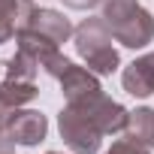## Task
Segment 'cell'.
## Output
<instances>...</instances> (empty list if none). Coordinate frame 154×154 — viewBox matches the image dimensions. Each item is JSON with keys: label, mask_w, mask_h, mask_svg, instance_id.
<instances>
[{"label": "cell", "mask_w": 154, "mask_h": 154, "mask_svg": "<svg viewBox=\"0 0 154 154\" xmlns=\"http://www.w3.org/2000/svg\"><path fill=\"white\" fill-rule=\"evenodd\" d=\"M57 127H60V139L75 151V154H97L103 145V133L75 109V106H63V112L57 115Z\"/></svg>", "instance_id": "3"}, {"label": "cell", "mask_w": 154, "mask_h": 154, "mask_svg": "<svg viewBox=\"0 0 154 154\" xmlns=\"http://www.w3.org/2000/svg\"><path fill=\"white\" fill-rule=\"evenodd\" d=\"M121 82H124V91L133 94V97H151L154 94V51L136 57L133 63L124 66L121 72Z\"/></svg>", "instance_id": "6"}, {"label": "cell", "mask_w": 154, "mask_h": 154, "mask_svg": "<svg viewBox=\"0 0 154 154\" xmlns=\"http://www.w3.org/2000/svg\"><path fill=\"white\" fill-rule=\"evenodd\" d=\"M106 154H148V145H142L136 136L124 133L118 142H112V148H109Z\"/></svg>", "instance_id": "13"}, {"label": "cell", "mask_w": 154, "mask_h": 154, "mask_svg": "<svg viewBox=\"0 0 154 154\" xmlns=\"http://www.w3.org/2000/svg\"><path fill=\"white\" fill-rule=\"evenodd\" d=\"M9 154H12V151H9Z\"/></svg>", "instance_id": "18"}, {"label": "cell", "mask_w": 154, "mask_h": 154, "mask_svg": "<svg viewBox=\"0 0 154 154\" xmlns=\"http://www.w3.org/2000/svg\"><path fill=\"white\" fill-rule=\"evenodd\" d=\"M127 133L136 136L142 145L154 148V109H136V112H130Z\"/></svg>", "instance_id": "10"}, {"label": "cell", "mask_w": 154, "mask_h": 154, "mask_svg": "<svg viewBox=\"0 0 154 154\" xmlns=\"http://www.w3.org/2000/svg\"><path fill=\"white\" fill-rule=\"evenodd\" d=\"M36 94H39L36 85L27 82V79H9V75H6V79L0 82V100H3L9 109H21V106L30 103Z\"/></svg>", "instance_id": "9"}, {"label": "cell", "mask_w": 154, "mask_h": 154, "mask_svg": "<svg viewBox=\"0 0 154 154\" xmlns=\"http://www.w3.org/2000/svg\"><path fill=\"white\" fill-rule=\"evenodd\" d=\"M69 106H75L103 136L127 130V121H130V112H127L121 103L109 100L103 91H100V94H91V97H85V100H75V103H69Z\"/></svg>", "instance_id": "4"}, {"label": "cell", "mask_w": 154, "mask_h": 154, "mask_svg": "<svg viewBox=\"0 0 154 154\" xmlns=\"http://www.w3.org/2000/svg\"><path fill=\"white\" fill-rule=\"evenodd\" d=\"M100 0H63V6H69V9H91Z\"/></svg>", "instance_id": "14"}, {"label": "cell", "mask_w": 154, "mask_h": 154, "mask_svg": "<svg viewBox=\"0 0 154 154\" xmlns=\"http://www.w3.org/2000/svg\"><path fill=\"white\" fill-rule=\"evenodd\" d=\"M0 130H3L12 142L18 145H36L45 139L48 133V121L42 112H33V109H12L3 124H0Z\"/></svg>", "instance_id": "5"}, {"label": "cell", "mask_w": 154, "mask_h": 154, "mask_svg": "<svg viewBox=\"0 0 154 154\" xmlns=\"http://www.w3.org/2000/svg\"><path fill=\"white\" fill-rule=\"evenodd\" d=\"M60 91L66 97V103H75V100H85L91 94H100V82H97V72L88 69V66H75L69 63L66 72L60 75Z\"/></svg>", "instance_id": "7"}, {"label": "cell", "mask_w": 154, "mask_h": 154, "mask_svg": "<svg viewBox=\"0 0 154 154\" xmlns=\"http://www.w3.org/2000/svg\"><path fill=\"white\" fill-rule=\"evenodd\" d=\"M9 151H12V139L0 130V154H9Z\"/></svg>", "instance_id": "15"}, {"label": "cell", "mask_w": 154, "mask_h": 154, "mask_svg": "<svg viewBox=\"0 0 154 154\" xmlns=\"http://www.w3.org/2000/svg\"><path fill=\"white\" fill-rule=\"evenodd\" d=\"M18 18H21V0H0V45L18 33Z\"/></svg>", "instance_id": "11"}, {"label": "cell", "mask_w": 154, "mask_h": 154, "mask_svg": "<svg viewBox=\"0 0 154 154\" xmlns=\"http://www.w3.org/2000/svg\"><path fill=\"white\" fill-rule=\"evenodd\" d=\"M45 154H57V151H45Z\"/></svg>", "instance_id": "17"}, {"label": "cell", "mask_w": 154, "mask_h": 154, "mask_svg": "<svg viewBox=\"0 0 154 154\" xmlns=\"http://www.w3.org/2000/svg\"><path fill=\"white\" fill-rule=\"evenodd\" d=\"M9 112H12V109H9V106H6V103H3V100H0V124H3V118H6V115H9Z\"/></svg>", "instance_id": "16"}, {"label": "cell", "mask_w": 154, "mask_h": 154, "mask_svg": "<svg viewBox=\"0 0 154 154\" xmlns=\"http://www.w3.org/2000/svg\"><path fill=\"white\" fill-rule=\"evenodd\" d=\"M36 72H39V60L30 57L27 51H15V57L6 63V75H9V79H27V82H33Z\"/></svg>", "instance_id": "12"}, {"label": "cell", "mask_w": 154, "mask_h": 154, "mask_svg": "<svg viewBox=\"0 0 154 154\" xmlns=\"http://www.w3.org/2000/svg\"><path fill=\"white\" fill-rule=\"evenodd\" d=\"M112 30L106 24V18H85L79 27H75L72 33V42H75V51H79V57L88 63V69H94L97 75H109L118 69L121 57L112 45Z\"/></svg>", "instance_id": "2"}, {"label": "cell", "mask_w": 154, "mask_h": 154, "mask_svg": "<svg viewBox=\"0 0 154 154\" xmlns=\"http://www.w3.org/2000/svg\"><path fill=\"white\" fill-rule=\"evenodd\" d=\"M27 30H36V33H42V36L54 39L57 45H60V42H66V39L75 33V27L69 24V18H63L57 9H39V6H36V12H33V18H30V27H27Z\"/></svg>", "instance_id": "8"}, {"label": "cell", "mask_w": 154, "mask_h": 154, "mask_svg": "<svg viewBox=\"0 0 154 154\" xmlns=\"http://www.w3.org/2000/svg\"><path fill=\"white\" fill-rule=\"evenodd\" d=\"M103 18L127 48H145L154 39V18L139 0H103Z\"/></svg>", "instance_id": "1"}]
</instances>
